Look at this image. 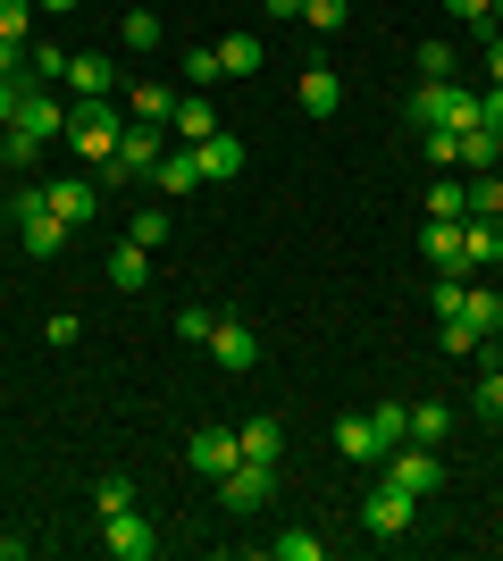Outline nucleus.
Masks as SVG:
<instances>
[{"mask_svg":"<svg viewBox=\"0 0 503 561\" xmlns=\"http://www.w3.org/2000/svg\"><path fill=\"white\" fill-rule=\"evenodd\" d=\"M43 142H68V101L50 93V84H25L18 117L0 126V160H9V168H34V160H43Z\"/></svg>","mask_w":503,"mask_h":561,"instance_id":"nucleus-1","label":"nucleus"},{"mask_svg":"<svg viewBox=\"0 0 503 561\" xmlns=\"http://www.w3.org/2000/svg\"><path fill=\"white\" fill-rule=\"evenodd\" d=\"M411 126H420V135H470V126H479V93H470V84H454V76H420V93H411Z\"/></svg>","mask_w":503,"mask_h":561,"instance_id":"nucleus-2","label":"nucleus"},{"mask_svg":"<svg viewBox=\"0 0 503 561\" xmlns=\"http://www.w3.org/2000/svg\"><path fill=\"white\" fill-rule=\"evenodd\" d=\"M68 142H76V160L101 176V168L118 160V110L110 101H68Z\"/></svg>","mask_w":503,"mask_h":561,"instance_id":"nucleus-3","label":"nucleus"},{"mask_svg":"<svg viewBox=\"0 0 503 561\" xmlns=\"http://www.w3.org/2000/svg\"><path fill=\"white\" fill-rule=\"evenodd\" d=\"M9 218H18V234H25V252H34V260H59V252H68V218H59V210H50V193L43 185H25L18 193V202H9Z\"/></svg>","mask_w":503,"mask_h":561,"instance_id":"nucleus-4","label":"nucleus"},{"mask_svg":"<svg viewBox=\"0 0 503 561\" xmlns=\"http://www.w3.org/2000/svg\"><path fill=\"white\" fill-rule=\"evenodd\" d=\"M386 478L403 494H436L445 486V461H436V445H420V436H403V445L386 453Z\"/></svg>","mask_w":503,"mask_h":561,"instance_id":"nucleus-5","label":"nucleus"},{"mask_svg":"<svg viewBox=\"0 0 503 561\" xmlns=\"http://www.w3.org/2000/svg\"><path fill=\"white\" fill-rule=\"evenodd\" d=\"M268 494H277V469H268V461H236L227 478H218V503H227L236 519H252Z\"/></svg>","mask_w":503,"mask_h":561,"instance_id":"nucleus-6","label":"nucleus"},{"mask_svg":"<svg viewBox=\"0 0 503 561\" xmlns=\"http://www.w3.org/2000/svg\"><path fill=\"white\" fill-rule=\"evenodd\" d=\"M168 151H160V126H118V160L101 168V185H126V176H151Z\"/></svg>","mask_w":503,"mask_h":561,"instance_id":"nucleus-7","label":"nucleus"},{"mask_svg":"<svg viewBox=\"0 0 503 561\" xmlns=\"http://www.w3.org/2000/svg\"><path fill=\"white\" fill-rule=\"evenodd\" d=\"M411 519H420V494H403L395 478L361 503V528H369V537H411Z\"/></svg>","mask_w":503,"mask_h":561,"instance_id":"nucleus-8","label":"nucleus"},{"mask_svg":"<svg viewBox=\"0 0 503 561\" xmlns=\"http://www.w3.org/2000/svg\"><path fill=\"white\" fill-rule=\"evenodd\" d=\"M101 545H110V561H151L160 553V528L144 512H110L101 519Z\"/></svg>","mask_w":503,"mask_h":561,"instance_id":"nucleus-9","label":"nucleus"},{"mask_svg":"<svg viewBox=\"0 0 503 561\" xmlns=\"http://www.w3.org/2000/svg\"><path fill=\"white\" fill-rule=\"evenodd\" d=\"M210 360L227 377H252V369H261V335L243 328V319H218V328H210Z\"/></svg>","mask_w":503,"mask_h":561,"instance_id":"nucleus-10","label":"nucleus"},{"mask_svg":"<svg viewBox=\"0 0 503 561\" xmlns=\"http://www.w3.org/2000/svg\"><path fill=\"white\" fill-rule=\"evenodd\" d=\"M243 461V445H236V427H202L185 445V469H202V478H227V469Z\"/></svg>","mask_w":503,"mask_h":561,"instance_id":"nucleus-11","label":"nucleus"},{"mask_svg":"<svg viewBox=\"0 0 503 561\" xmlns=\"http://www.w3.org/2000/svg\"><path fill=\"white\" fill-rule=\"evenodd\" d=\"M193 160H202V185H227V176H243V135L218 126L210 142H193Z\"/></svg>","mask_w":503,"mask_h":561,"instance_id":"nucleus-12","label":"nucleus"},{"mask_svg":"<svg viewBox=\"0 0 503 561\" xmlns=\"http://www.w3.org/2000/svg\"><path fill=\"white\" fill-rule=\"evenodd\" d=\"M454 319H461L470 335H479V344H495V335H503V294H495V285H470Z\"/></svg>","mask_w":503,"mask_h":561,"instance_id":"nucleus-13","label":"nucleus"},{"mask_svg":"<svg viewBox=\"0 0 503 561\" xmlns=\"http://www.w3.org/2000/svg\"><path fill=\"white\" fill-rule=\"evenodd\" d=\"M461 268H503V218H461Z\"/></svg>","mask_w":503,"mask_h":561,"instance_id":"nucleus-14","label":"nucleus"},{"mask_svg":"<svg viewBox=\"0 0 503 561\" xmlns=\"http://www.w3.org/2000/svg\"><path fill=\"white\" fill-rule=\"evenodd\" d=\"M454 168H470V176H487V168H503V135L495 126H470V135H454Z\"/></svg>","mask_w":503,"mask_h":561,"instance_id":"nucleus-15","label":"nucleus"},{"mask_svg":"<svg viewBox=\"0 0 503 561\" xmlns=\"http://www.w3.org/2000/svg\"><path fill=\"white\" fill-rule=\"evenodd\" d=\"M68 84H76V101H110V93H118V68H110L101 50H76V59H68Z\"/></svg>","mask_w":503,"mask_h":561,"instance_id":"nucleus-16","label":"nucleus"},{"mask_svg":"<svg viewBox=\"0 0 503 561\" xmlns=\"http://www.w3.org/2000/svg\"><path fill=\"white\" fill-rule=\"evenodd\" d=\"M294 93H302V110H311V117H335V110H344V76L319 59V68H302V84H294Z\"/></svg>","mask_w":503,"mask_h":561,"instance_id":"nucleus-17","label":"nucleus"},{"mask_svg":"<svg viewBox=\"0 0 503 561\" xmlns=\"http://www.w3.org/2000/svg\"><path fill=\"white\" fill-rule=\"evenodd\" d=\"M168 126H176L185 142H210V135H218V110H210V93H193V84H185V101L168 110Z\"/></svg>","mask_w":503,"mask_h":561,"instance_id":"nucleus-18","label":"nucleus"},{"mask_svg":"<svg viewBox=\"0 0 503 561\" xmlns=\"http://www.w3.org/2000/svg\"><path fill=\"white\" fill-rule=\"evenodd\" d=\"M236 445H243V461H268V469H277V461H286V427H277V420H243Z\"/></svg>","mask_w":503,"mask_h":561,"instance_id":"nucleus-19","label":"nucleus"},{"mask_svg":"<svg viewBox=\"0 0 503 561\" xmlns=\"http://www.w3.org/2000/svg\"><path fill=\"white\" fill-rule=\"evenodd\" d=\"M335 453H344V461H386L378 427H369V411H353V420H335Z\"/></svg>","mask_w":503,"mask_h":561,"instance_id":"nucleus-20","label":"nucleus"},{"mask_svg":"<svg viewBox=\"0 0 503 561\" xmlns=\"http://www.w3.org/2000/svg\"><path fill=\"white\" fill-rule=\"evenodd\" d=\"M43 193H50V210L68 218V227H84V218H93V210H101V193H93V185H84V176H59V185H43Z\"/></svg>","mask_w":503,"mask_h":561,"instance_id":"nucleus-21","label":"nucleus"},{"mask_svg":"<svg viewBox=\"0 0 503 561\" xmlns=\"http://www.w3.org/2000/svg\"><path fill=\"white\" fill-rule=\"evenodd\" d=\"M151 285V252L144 243H118V252H110V294H144Z\"/></svg>","mask_w":503,"mask_h":561,"instance_id":"nucleus-22","label":"nucleus"},{"mask_svg":"<svg viewBox=\"0 0 503 561\" xmlns=\"http://www.w3.org/2000/svg\"><path fill=\"white\" fill-rule=\"evenodd\" d=\"M420 252H428V268H454V277H461V218H428Z\"/></svg>","mask_w":503,"mask_h":561,"instance_id":"nucleus-23","label":"nucleus"},{"mask_svg":"<svg viewBox=\"0 0 503 561\" xmlns=\"http://www.w3.org/2000/svg\"><path fill=\"white\" fill-rule=\"evenodd\" d=\"M151 185H160V193H202V160H193V142H185V151H168V160L151 168Z\"/></svg>","mask_w":503,"mask_h":561,"instance_id":"nucleus-24","label":"nucleus"},{"mask_svg":"<svg viewBox=\"0 0 503 561\" xmlns=\"http://www.w3.org/2000/svg\"><path fill=\"white\" fill-rule=\"evenodd\" d=\"M420 210H428V218H461V210H470V185H461L454 168H445V176H436V185L420 193Z\"/></svg>","mask_w":503,"mask_h":561,"instance_id":"nucleus-25","label":"nucleus"},{"mask_svg":"<svg viewBox=\"0 0 503 561\" xmlns=\"http://www.w3.org/2000/svg\"><path fill=\"white\" fill-rule=\"evenodd\" d=\"M68 59L76 50H59V43H25V76L34 84H68Z\"/></svg>","mask_w":503,"mask_h":561,"instance_id":"nucleus-26","label":"nucleus"},{"mask_svg":"<svg viewBox=\"0 0 503 561\" xmlns=\"http://www.w3.org/2000/svg\"><path fill=\"white\" fill-rule=\"evenodd\" d=\"M411 436H420V445H445V436H454V402H420V411H411Z\"/></svg>","mask_w":503,"mask_h":561,"instance_id":"nucleus-27","label":"nucleus"},{"mask_svg":"<svg viewBox=\"0 0 503 561\" xmlns=\"http://www.w3.org/2000/svg\"><path fill=\"white\" fill-rule=\"evenodd\" d=\"M126 110H135V126H168L176 93H168V84H135V101H126Z\"/></svg>","mask_w":503,"mask_h":561,"instance_id":"nucleus-28","label":"nucleus"},{"mask_svg":"<svg viewBox=\"0 0 503 561\" xmlns=\"http://www.w3.org/2000/svg\"><path fill=\"white\" fill-rule=\"evenodd\" d=\"M218 68H227V76H252V68H261V43H252V25L218 43Z\"/></svg>","mask_w":503,"mask_h":561,"instance_id":"nucleus-29","label":"nucleus"},{"mask_svg":"<svg viewBox=\"0 0 503 561\" xmlns=\"http://www.w3.org/2000/svg\"><path fill=\"white\" fill-rule=\"evenodd\" d=\"M168 234H176V218H168V210H135V227H126V243H144V252H160Z\"/></svg>","mask_w":503,"mask_h":561,"instance_id":"nucleus-30","label":"nucleus"},{"mask_svg":"<svg viewBox=\"0 0 503 561\" xmlns=\"http://www.w3.org/2000/svg\"><path fill=\"white\" fill-rule=\"evenodd\" d=\"M461 218H503V176L487 168V176H470V210Z\"/></svg>","mask_w":503,"mask_h":561,"instance_id":"nucleus-31","label":"nucleus"},{"mask_svg":"<svg viewBox=\"0 0 503 561\" xmlns=\"http://www.w3.org/2000/svg\"><path fill=\"white\" fill-rule=\"evenodd\" d=\"M369 427H378V445L395 453V445L411 436V411H403V402H378V411H369Z\"/></svg>","mask_w":503,"mask_h":561,"instance_id":"nucleus-32","label":"nucleus"},{"mask_svg":"<svg viewBox=\"0 0 503 561\" xmlns=\"http://www.w3.org/2000/svg\"><path fill=\"white\" fill-rule=\"evenodd\" d=\"M93 512L110 519V512H135V478H101L93 486Z\"/></svg>","mask_w":503,"mask_h":561,"instance_id":"nucleus-33","label":"nucleus"},{"mask_svg":"<svg viewBox=\"0 0 503 561\" xmlns=\"http://www.w3.org/2000/svg\"><path fill=\"white\" fill-rule=\"evenodd\" d=\"M344 18H353V0H302V25H311V34H335Z\"/></svg>","mask_w":503,"mask_h":561,"instance_id":"nucleus-34","label":"nucleus"},{"mask_svg":"<svg viewBox=\"0 0 503 561\" xmlns=\"http://www.w3.org/2000/svg\"><path fill=\"white\" fill-rule=\"evenodd\" d=\"M218 76H227V68H218V43L210 50H185V84H193V93H210Z\"/></svg>","mask_w":503,"mask_h":561,"instance_id":"nucleus-35","label":"nucleus"},{"mask_svg":"<svg viewBox=\"0 0 503 561\" xmlns=\"http://www.w3.org/2000/svg\"><path fill=\"white\" fill-rule=\"evenodd\" d=\"M268 553H277V561H319V553H328V545H319L311 528H286V537L268 545Z\"/></svg>","mask_w":503,"mask_h":561,"instance_id":"nucleus-36","label":"nucleus"},{"mask_svg":"<svg viewBox=\"0 0 503 561\" xmlns=\"http://www.w3.org/2000/svg\"><path fill=\"white\" fill-rule=\"evenodd\" d=\"M34 34V0H0V43H25Z\"/></svg>","mask_w":503,"mask_h":561,"instance_id":"nucleus-37","label":"nucleus"},{"mask_svg":"<svg viewBox=\"0 0 503 561\" xmlns=\"http://www.w3.org/2000/svg\"><path fill=\"white\" fill-rule=\"evenodd\" d=\"M210 328H218V310H202V302L176 310V335H185V344H210Z\"/></svg>","mask_w":503,"mask_h":561,"instance_id":"nucleus-38","label":"nucleus"},{"mask_svg":"<svg viewBox=\"0 0 503 561\" xmlns=\"http://www.w3.org/2000/svg\"><path fill=\"white\" fill-rule=\"evenodd\" d=\"M470 411H479V420H503V369H487V377H479V394H470Z\"/></svg>","mask_w":503,"mask_h":561,"instance_id":"nucleus-39","label":"nucleus"},{"mask_svg":"<svg viewBox=\"0 0 503 561\" xmlns=\"http://www.w3.org/2000/svg\"><path fill=\"white\" fill-rule=\"evenodd\" d=\"M126 50H160V18H151V9L126 18Z\"/></svg>","mask_w":503,"mask_h":561,"instance_id":"nucleus-40","label":"nucleus"},{"mask_svg":"<svg viewBox=\"0 0 503 561\" xmlns=\"http://www.w3.org/2000/svg\"><path fill=\"white\" fill-rule=\"evenodd\" d=\"M411 68H420V76H454V50H445V43H420V50H411Z\"/></svg>","mask_w":503,"mask_h":561,"instance_id":"nucleus-41","label":"nucleus"},{"mask_svg":"<svg viewBox=\"0 0 503 561\" xmlns=\"http://www.w3.org/2000/svg\"><path fill=\"white\" fill-rule=\"evenodd\" d=\"M461 294H470V277H436V294H428V302H436V319H454V310H461Z\"/></svg>","mask_w":503,"mask_h":561,"instance_id":"nucleus-42","label":"nucleus"},{"mask_svg":"<svg viewBox=\"0 0 503 561\" xmlns=\"http://www.w3.org/2000/svg\"><path fill=\"white\" fill-rule=\"evenodd\" d=\"M487 34V84H503V25H479Z\"/></svg>","mask_w":503,"mask_h":561,"instance_id":"nucleus-43","label":"nucleus"},{"mask_svg":"<svg viewBox=\"0 0 503 561\" xmlns=\"http://www.w3.org/2000/svg\"><path fill=\"white\" fill-rule=\"evenodd\" d=\"M454 9V25H487V0H445Z\"/></svg>","mask_w":503,"mask_h":561,"instance_id":"nucleus-44","label":"nucleus"},{"mask_svg":"<svg viewBox=\"0 0 503 561\" xmlns=\"http://www.w3.org/2000/svg\"><path fill=\"white\" fill-rule=\"evenodd\" d=\"M479 110H487V126L503 135V84H487V93H479Z\"/></svg>","mask_w":503,"mask_h":561,"instance_id":"nucleus-45","label":"nucleus"},{"mask_svg":"<svg viewBox=\"0 0 503 561\" xmlns=\"http://www.w3.org/2000/svg\"><path fill=\"white\" fill-rule=\"evenodd\" d=\"M268 18H302V0H261Z\"/></svg>","mask_w":503,"mask_h":561,"instance_id":"nucleus-46","label":"nucleus"},{"mask_svg":"<svg viewBox=\"0 0 503 561\" xmlns=\"http://www.w3.org/2000/svg\"><path fill=\"white\" fill-rule=\"evenodd\" d=\"M34 9H50V18H68V9H76V0H34Z\"/></svg>","mask_w":503,"mask_h":561,"instance_id":"nucleus-47","label":"nucleus"},{"mask_svg":"<svg viewBox=\"0 0 503 561\" xmlns=\"http://www.w3.org/2000/svg\"><path fill=\"white\" fill-rule=\"evenodd\" d=\"M487 25H503V0H487Z\"/></svg>","mask_w":503,"mask_h":561,"instance_id":"nucleus-48","label":"nucleus"}]
</instances>
